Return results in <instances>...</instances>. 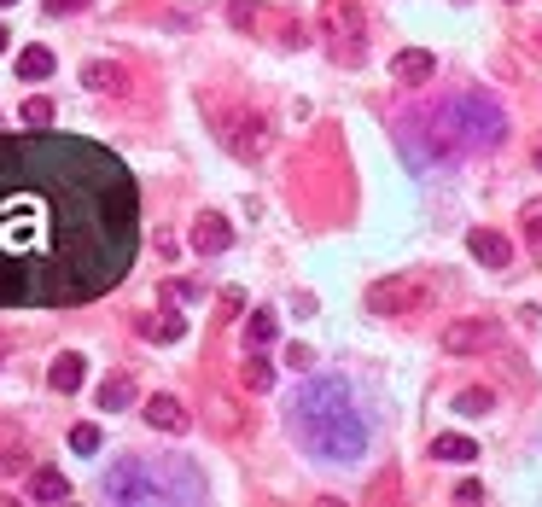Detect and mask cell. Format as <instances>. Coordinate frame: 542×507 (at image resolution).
Segmentation results:
<instances>
[{
    "mask_svg": "<svg viewBox=\"0 0 542 507\" xmlns=\"http://www.w3.org/2000/svg\"><path fill=\"white\" fill-rule=\"evenodd\" d=\"M292 438L304 443L315 461L350 467L368 455V420L339 379H304V391L292 397Z\"/></svg>",
    "mask_w": 542,
    "mask_h": 507,
    "instance_id": "obj_1",
    "label": "cell"
},
{
    "mask_svg": "<svg viewBox=\"0 0 542 507\" xmlns=\"http://www.w3.org/2000/svg\"><path fill=\"white\" fill-rule=\"evenodd\" d=\"M111 502H199L204 484L199 473H146V461H123L117 473H105Z\"/></svg>",
    "mask_w": 542,
    "mask_h": 507,
    "instance_id": "obj_2",
    "label": "cell"
},
{
    "mask_svg": "<svg viewBox=\"0 0 542 507\" xmlns=\"http://www.w3.org/2000/svg\"><path fill=\"white\" fill-rule=\"evenodd\" d=\"M315 30H321V41H333V53H339V59H362L368 18H362V6H356V0H321Z\"/></svg>",
    "mask_w": 542,
    "mask_h": 507,
    "instance_id": "obj_3",
    "label": "cell"
},
{
    "mask_svg": "<svg viewBox=\"0 0 542 507\" xmlns=\"http://www.w3.org/2000/svg\"><path fill=\"white\" fill-rule=\"evenodd\" d=\"M368 309H373V315H414V309H426V286H420L414 274L373 280V286H368Z\"/></svg>",
    "mask_w": 542,
    "mask_h": 507,
    "instance_id": "obj_4",
    "label": "cell"
},
{
    "mask_svg": "<svg viewBox=\"0 0 542 507\" xmlns=\"http://www.w3.org/2000/svg\"><path fill=\"white\" fill-rule=\"evenodd\" d=\"M496 338H502L496 321H455V327L443 333V350H449V356H467V350H490Z\"/></svg>",
    "mask_w": 542,
    "mask_h": 507,
    "instance_id": "obj_5",
    "label": "cell"
},
{
    "mask_svg": "<svg viewBox=\"0 0 542 507\" xmlns=\"http://www.w3.org/2000/svg\"><path fill=\"white\" fill-rule=\"evenodd\" d=\"M467 251H473L484 269H508V263H513L508 234H496V228H473V234H467Z\"/></svg>",
    "mask_w": 542,
    "mask_h": 507,
    "instance_id": "obj_6",
    "label": "cell"
},
{
    "mask_svg": "<svg viewBox=\"0 0 542 507\" xmlns=\"http://www.w3.org/2000/svg\"><path fill=\"white\" fill-rule=\"evenodd\" d=\"M228 129H234L228 146H234L239 158H251V164H257V158H263V146H269V123H263V117H234Z\"/></svg>",
    "mask_w": 542,
    "mask_h": 507,
    "instance_id": "obj_7",
    "label": "cell"
},
{
    "mask_svg": "<svg viewBox=\"0 0 542 507\" xmlns=\"http://www.w3.org/2000/svg\"><path fill=\"white\" fill-rule=\"evenodd\" d=\"M391 76H397L403 88H426V82L438 76V59H432V53H420V47H408V53L391 59Z\"/></svg>",
    "mask_w": 542,
    "mask_h": 507,
    "instance_id": "obj_8",
    "label": "cell"
},
{
    "mask_svg": "<svg viewBox=\"0 0 542 507\" xmlns=\"http://www.w3.org/2000/svg\"><path fill=\"white\" fill-rule=\"evenodd\" d=\"M146 426H152V432H170V438H181L193 420H187V408L175 403V397H146Z\"/></svg>",
    "mask_w": 542,
    "mask_h": 507,
    "instance_id": "obj_9",
    "label": "cell"
},
{
    "mask_svg": "<svg viewBox=\"0 0 542 507\" xmlns=\"http://www.w3.org/2000/svg\"><path fill=\"white\" fill-rule=\"evenodd\" d=\"M228 245H234V228H228L222 216H199V222H193V251L216 257V251H228Z\"/></svg>",
    "mask_w": 542,
    "mask_h": 507,
    "instance_id": "obj_10",
    "label": "cell"
},
{
    "mask_svg": "<svg viewBox=\"0 0 542 507\" xmlns=\"http://www.w3.org/2000/svg\"><path fill=\"white\" fill-rule=\"evenodd\" d=\"M82 379H88V362L76 356V350H65L53 368H47V385L59 391V397H70V391H82Z\"/></svg>",
    "mask_w": 542,
    "mask_h": 507,
    "instance_id": "obj_11",
    "label": "cell"
},
{
    "mask_svg": "<svg viewBox=\"0 0 542 507\" xmlns=\"http://www.w3.org/2000/svg\"><path fill=\"white\" fill-rule=\"evenodd\" d=\"M135 333L146 338V344H175V338L187 333V321H181L175 309H170V315H140V321H135Z\"/></svg>",
    "mask_w": 542,
    "mask_h": 507,
    "instance_id": "obj_12",
    "label": "cell"
},
{
    "mask_svg": "<svg viewBox=\"0 0 542 507\" xmlns=\"http://www.w3.org/2000/svg\"><path fill=\"white\" fill-rule=\"evenodd\" d=\"M274 338H280L274 309H251V315H245V344H251V350H269Z\"/></svg>",
    "mask_w": 542,
    "mask_h": 507,
    "instance_id": "obj_13",
    "label": "cell"
},
{
    "mask_svg": "<svg viewBox=\"0 0 542 507\" xmlns=\"http://www.w3.org/2000/svg\"><path fill=\"white\" fill-rule=\"evenodd\" d=\"M82 88H94V94H117V88H123V65H111V59L82 65Z\"/></svg>",
    "mask_w": 542,
    "mask_h": 507,
    "instance_id": "obj_14",
    "label": "cell"
},
{
    "mask_svg": "<svg viewBox=\"0 0 542 507\" xmlns=\"http://www.w3.org/2000/svg\"><path fill=\"white\" fill-rule=\"evenodd\" d=\"M239 385H245V391H269L274 385V362L263 356V350H251V356L239 362Z\"/></svg>",
    "mask_w": 542,
    "mask_h": 507,
    "instance_id": "obj_15",
    "label": "cell"
},
{
    "mask_svg": "<svg viewBox=\"0 0 542 507\" xmlns=\"http://www.w3.org/2000/svg\"><path fill=\"white\" fill-rule=\"evenodd\" d=\"M30 496H35V502H65V496H70V478L53 473V467H41V473H30Z\"/></svg>",
    "mask_w": 542,
    "mask_h": 507,
    "instance_id": "obj_16",
    "label": "cell"
},
{
    "mask_svg": "<svg viewBox=\"0 0 542 507\" xmlns=\"http://www.w3.org/2000/svg\"><path fill=\"white\" fill-rule=\"evenodd\" d=\"M18 76H24V82H47V76H53V53H47V47H24V53H18Z\"/></svg>",
    "mask_w": 542,
    "mask_h": 507,
    "instance_id": "obj_17",
    "label": "cell"
},
{
    "mask_svg": "<svg viewBox=\"0 0 542 507\" xmlns=\"http://www.w3.org/2000/svg\"><path fill=\"white\" fill-rule=\"evenodd\" d=\"M473 455H478V443L461 438V432H449V438L432 443V461H473Z\"/></svg>",
    "mask_w": 542,
    "mask_h": 507,
    "instance_id": "obj_18",
    "label": "cell"
},
{
    "mask_svg": "<svg viewBox=\"0 0 542 507\" xmlns=\"http://www.w3.org/2000/svg\"><path fill=\"white\" fill-rule=\"evenodd\" d=\"M129 403H135V385H129L123 373H117V379H105V385H100V408H105V414H117V408H129Z\"/></svg>",
    "mask_w": 542,
    "mask_h": 507,
    "instance_id": "obj_19",
    "label": "cell"
},
{
    "mask_svg": "<svg viewBox=\"0 0 542 507\" xmlns=\"http://www.w3.org/2000/svg\"><path fill=\"white\" fill-rule=\"evenodd\" d=\"M449 408H455V414H496V397H490V391H478V385H473V391H461V397H455Z\"/></svg>",
    "mask_w": 542,
    "mask_h": 507,
    "instance_id": "obj_20",
    "label": "cell"
},
{
    "mask_svg": "<svg viewBox=\"0 0 542 507\" xmlns=\"http://www.w3.org/2000/svg\"><path fill=\"white\" fill-rule=\"evenodd\" d=\"M18 117H24V129H47V123H53V100H41V94H35V100H24Z\"/></svg>",
    "mask_w": 542,
    "mask_h": 507,
    "instance_id": "obj_21",
    "label": "cell"
},
{
    "mask_svg": "<svg viewBox=\"0 0 542 507\" xmlns=\"http://www.w3.org/2000/svg\"><path fill=\"white\" fill-rule=\"evenodd\" d=\"M519 222H525V239H531V251L542 257V199L525 204V216H519Z\"/></svg>",
    "mask_w": 542,
    "mask_h": 507,
    "instance_id": "obj_22",
    "label": "cell"
},
{
    "mask_svg": "<svg viewBox=\"0 0 542 507\" xmlns=\"http://www.w3.org/2000/svg\"><path fill=\"white\" fill-rule=\"evenodd\" d=\"M70 449H76V455H94V449H100V426H70Z\"/></svg>",
    "mask_w": 542,
    "mask_h": 507,
    "instance_id": "obj_23",
    "label": "cell"
},
{
    "mask_svg": "<svg viewBox=\"0 0 542 507\" xmlns=\"http://www.w3.org/2000/svg\"><path fill=\"white\" fill-rule=\"evenodd\" d=\"M228 18H234L239 30H251V24H257V6H251V0H228Z\"/></svg>",
    "mask_w": 542,
    "mask_h": 507,
    "instance_id": "obj_24",
    "label": "cell"
},
{
    "mask_svg": "<svg viewBox=\"0 0 542 507\" xmlns=\"http://www.w3.org/2000/svg\"><path fill=\"white\" fill-rule=\"evenodd\" d=\"M82 6H88V0H47V12H53V18H65V12H82Z\"/></svg>",
    "mask_w": 542,
    "mask_h": 507,
    "instance_id": "obj_25",
    "label": "cell"
},
{
    "mask_svg": "<svg viewBox=\"0 0 542 507\" xmlns=\"http://www.w3.org/2000/svg\"><path fill=\"white\" fill-rule=\"evenodd\" d=\"M6 41H12V35H6V30H0V53H6Z\"/></svg>",
    "mask_w": 542,
    "mask_h": 507,
    "instance_id": "obj_26",
    "label": "cell"
},
{
    "mask_svg": "<svg viewBox=\"0 0 542 507\" xmlns=\"http://www.w3.org/2000/svg\"><path fill=\"white\" fill-rule=\"evenodd\" d=\"M537 169H542V146H537Z\"/></svg>",
    "mask_w": 542,
    "mask_h": 507,
    "instance_id": "obj_27",
    "label": "cell"
},
{
    "mask_svg": "<svg viewBox=\"0 0 542 507\" xmlns=\"http://www.w3.org/2000/svg\"><path fill=\"white\" fill-rule=\"evenodd\" d=\"M0 6H18V0H0Z\"/></svg>",
    "mask_w": 542,
    "mask_h": 507,
    "instance_id": "obj_28",
    "label": "cell"
}]
</instances>
